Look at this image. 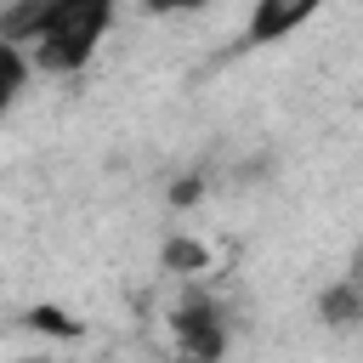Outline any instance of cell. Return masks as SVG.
Returning <instances> with one entry per match:
<instances>
[{"mask_svg": "<svg viewBox=\"0 0 363 363\" xmlns=\"http://www.w3.org/2000/svg\"><path fill=\"white\" fill-rule=\"evenodd\" d=\"M176 335H182V357L187 363H216L227 352V318H216V306H204V301L176 312Z\"/></svg>", "mask_w": 363, "mask_h": 363, "instance_id": "1", "label": "cell"}, {"mask_svg": "<svg viewBox=\"0 0 363 363\" xmlns=\"http://www.w3.org/2000/svg\"><path fill=\"white\" fill-rule=\"evenodd\" d=\"M312 6H255V23H250V40H278L289 34L295 23H306Z\"/></svg>", "mask_w": 363, "mask_h": 363, "instance_id": "2", "label": "cell"}, {"mask_svg": "<svg viewBox=\"0 0 363 363\" xmlns=\"http://www.w3.org/2000/svg\"><path fill=\"white\" fill-rule=\"evenodd\" d=\"M23 79H28V51H23V45H11V40H0V108H11V102H17Z\"/></svg>", "mask_w": 363, "mask_h": 363, "instance_id": "3", "label": "cell"}]
</instances>
